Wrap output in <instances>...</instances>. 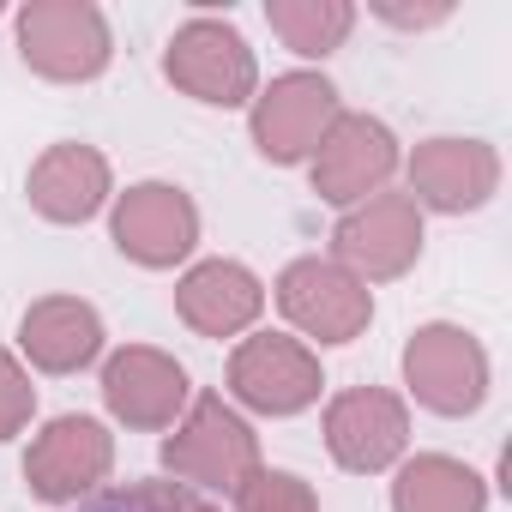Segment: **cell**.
<instances>
[{"label":"cell","instance_id":"18","mask_svg":"<svg viewBox=\"0 0 512 512\" xmlns=\"http://www.w3.org/2000/svg\"><path fill=\"white\" fill-rule=\"evenodd\" d=\"M392 512H488V482L446 452H416L392 482Z\"/></svg>","mask_w":512,"mask_h":512},{"label":"cell","instance_id":"19","mask_svg":"<svg viewBox=\"0 0 512 512\" xmlns=\"http://www.w3.org/2000/svg\"><path fill=\"white\" fill-rule=\"evenodd\" d=\"M266 25L308 61H326L344 49V37L356 31V7L350 0H266Z\"/></svg>","mask_w":512,"mask_h":512},{"label":"cell","instance_id":"7","mask_svg":"<svg viewBox=\"0 0 512 512\" xmlns=\"http://www.w3.org/2000/svg\"><path fill=\"white\" fill-rule=\"evenodd\" d=\"M404 386L434 416H470L488 398V350L464 326H416L404 344Z\"/></svg>","mask_w":512,"mask_h":512},{"label":"cell","instance_id":"12","mask_svg":"<svg viewBox=\"0 0 512 512\" xmlns=\"http://www.w3.org/2000/svg\"><path fill=\"white\" fill-rule=\"evenodd\" d=\"M109 470H115V434L97 416H55L25 452V482L49 506L97 494V482Z\"/></svg>","mask_w":512,"mask_h":512},{"label":"cell","instance_id":"1","mask_svg":"<svg viewBox=\"0 0 512 512\" xmlns=\"http://www.w3.org/2000/svg\"><path fill=\"white\" fill-rule=\"evenodd\" d=\"M163 73L175 91H187L205 109H247L260 97V61H253L247 37L211 13H193L187 25H175L163 49Z\"/></svg>","mask_w":512,"mask_h":512},{"label":"cell","instance_id":"13","mask_svg":"<svg viewBox=\"0 0 512 512\" xmlns=\"http://www.w3.org/2000/svg\"><path fill=\"white\" fill-rule=\"evenodd\" d=\"M103 404L115 422L127 428H145V434H163L187 416L193 404V380L175 356L151 350V344H127L103 362Z\"/></svg>","mask_w":512,"mask_h":512},{"label":"cell","instance_id":"9","mask_svg":"<svg viewBox=\"0 0 512 512\" xmlns=\"http://www.w3.org/2000/svg\"><path fill=\"white\" fill-rule=\"evenodd\" d=\"M308 163H314V193L326 205H344L350 211V205L386 193V181L398 175L404 151H398V139H392V127L380 115L338 109V121L326 127V139H320V151Z\"/></svg>","mask_w":512,"mask_h":512},{"label":"cell","instance_id":"15","mask_svg":"<svg viewBox=\"0 0 512 512\" xmlns=\"http://www.w3.org/2000/svg\"><path fill=\"white\" fill-rule=\"evenodd\" d=\"M25 193H31V211L49 217V223H91L109 193H115V175H109V157L97 145H79V139H61L49 145L31 175H25Z\"/></svg>","mask_w":512,"mask_h":512},{"label":"cell","instance_id":"11","mask_svg":"<svg viewBox=\"0 0 512 512\" xmlns=\"http://www.w3.org/2000/svg\"><path fill=\"white\" fill-rule=\"evenodd\" d=\"M410 446V410L386 386H350L326 404V452L350 476H380Z\"/></svg>","mask_w":512,"mask_h":512},{"label":"cell","instance_id":"4","mask_svg":"<svg viewBox=\"0 0 512 512\" xmlns=\"http://www.w3.org/2000/svg\"><path fill=\"white\" fill-rule=\"evenodd\" d=\"M332 253L338 266L356 272L362 284H386V278H404L416 260H422V205L398 187L350 205L332 229Z\"/></svg>","mask_w":512,"mask_h":512},{"label":"cell","instance_id":"21","mask_svg":"<svg viewBox=\"0 0 512 512\" xmlns=\"http://www.w3.org/2000/svg\"><path fill=\"white\" fill-rule=\"evenodd\" d=\"M235 512H320V500L296 470H266L260 464L235 488Z\"/></svg>","mask_w":512,"mask_h":512},{"label":"cell","instance_id":"2","mask_svg":"<svg viewBox=\"0 0 512 512\" xmlns=\"http://www.w3.org/2000/svg\"><path fill=\"white\" fill-rule=\"evenodd\" d=\"M163 464L187 488H223V494H235L253 470H260V434L241 422V410L229 398L205 392V398L187 404V416L163 440Z\"/></svg>","mask_w":512,"mask_h":512},{"label":"cell","instance_id":"16","mask_svg":"<svg viewBox=\"0 0 512 512\" xmlns=\"http://www.w3.org/2000/svg\"><path fill=\"white\" fill-rule=\"evenodd\" d=\"M175 314L199 338H241L253 320L266 314V284L253 278L241 260H199L175 284Z\"/></svg>","mask_w":512,"mask_h":512},{"label":"cell","instance_id":"22","mask_svg":"<svg viewBox=\"0 0 512 512\" xmlns=\"http://www.w3.org/2000/svg\"><path fill=\"white\" fill-rule=\"evenodd\" d=\"M31 410H37V386L25 374V362L13 350H0V440H13L31 428Z\"/></svg>","mask_w":512,"mask_h":512},{"label":"cell","instance_id":"8","mask_svg":"<svg viewBox=\"0 0 512 512\" xmlns=\"http://www.w3.org/2000/svg\"><path fill=\"white\" fill-rule=\"evenodd\" d=\"M338 121V91L326 73H278L260 97L247 103V133L266 163H308Z\"/></svg>","mask_w":512,"mask_h":512},{"label":"cell","instance_id":"5","mask_svg":"<svg viewBox=\"0 0 512 512\" xmlns=\"http://www.w3.org/2000/svg\"><path fill=\"white\" fill-rule=\"evenodd\" d=\"M320 386V356L290 332H253L229 356V398L253 416H302L308 404H320Z\"/></svg>","mask_w":512,"mask_h":512},{"label":"cell","instance_id":"6","mask_svg":"<svg viewBox=\"0 0 512 512\" xmlns=\"http://www.w3.org/2000/svg\"><path fill=\"white\" fill-rule=\"evenodd\" d=\"M272 296H278V314L302 338H320V344H350L374 320V290L356 272H344L338 260H320V253L290 260L278 272V290Z\"/></svg>","mask_w":512,"mask_h":512},{"label":"cell","instance_id":"20","mask_svg":"<svg viewBox=\"0 0 512 512\" xmlns=\"http://www.w3.org/2000/svg\"><path fill=\"white\" fill-rule=\"evenodd\" d=\"M79 512H223V506L175 476H139V482H115V488L85 494Z\"/></svg>","mask_w":512,"mask_h":512},{"label":"cell","instance_id":"14","mask_svg":"<svg viewBox=\"0 0 512 512\" xmlns=\"http://www.w3.org/2000/svg\"><path fill=\"white\" fill-rule=\"evenodd\" d=\"M500 187V157L482 139H422L410 151V199L422 211H482Z\"/></svg>","mask_w":512,"mask_h":512},{"label":"cell","instance_id":"23","mask_svg":"<svg viewBox=\"0 0 512 512\" xmlns=\"http://www.w3.org/2000/svg\"><path fill=\"white\" fill-rule=\"evenodd\" d=\"M386 25H440L452 7H374Z\"/></svg>","mask_w":512,"mask_h":512},{"label":"cell","instance_id":"10","mask_svg":"<svg viewBox=\"0 0 512 512\" xmlns=\"http://www.w3.org/2000/svg\"><path fill=\"white\" fill-rule=\"evenodd\" d=\"M109 235H115V247L133 266L169 272L199 247V205L181 187H169V181H139V187L115 193Z\"/></svg>","mask_w":512,"mask_h":512},{"label":"cell","instance_id":"17","mask_svg":"<svg viewBox=\"0 0 512 512\" xmlns=\"http://www.w3.org/2000/svg\"><path fill=\"white\" fill-rule=\"evenodd\" d=\"M19 350L43 374H79L103 356V314L79 296H43L19 320Z\"/></svg>","mask_w":512,"mask_h":512},{"label":"cell","instance_id":"3","mask_svg":"<svg viewBox=\"0 0 512 512\" xmlns=\"http://www.w3.org/2000/svg\"><path fill=\"white\" fill-rule=\"evenodd\" d=\"M19 55L31 73L55 85H85L109 67L115 37L103 7H91V0H31L19 13Z\"/></svg>","mask_w":512,"mask_h":512}]
</instances>
